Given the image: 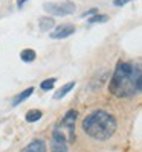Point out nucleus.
<instances>
[{
	"label": "nucleus",
	"mask_w": 142,
	"mask_h": 152,
	"mask_svg": "<svg viewBox=\"0 0 142 152\" xmlns=\"http://www.w3.org/2000/svg\"><path fill=\"white\" fill-rule=\"evenodd\" d=\"M44 11L49 12L50 15H69L73 14L76 6L72 2H64V3H44Z\"/></svg>",
	"instance_id": "3"
},
{
	"label": "nucleus",
	"mask_w": 142,
	"mask_h": 152,
	"mask_svg": "<svg viewBox=\"0 0 142 152\" xmlns=\"http://www.w3.org/2000/svg\"><path fill=\"white\" fill-rule=\"evenodd\" d=\"M75 87V81H70V82H67V84H64L61 88H60V90L54 94V99L55 100H60V99H63L64 96H66L70 90H72V88Z\"/></svg>",
	"instance_id": "8"
},
{
	"label": "nucleus",
	"mask_w": 142,
	"mask_h": 152,
	"mask_svg": "<svg viewBox=\"0 0 142 152\" xmlns=\"http://www.w3.org/2000/svg\"><path fill=\"white\" fill-rule=\"evenodd\" d=\"M21 152H47V146L41 138H38V140H32L28 146H24Z\"/></svg>",
	"instance_id": "6"
},
{
	"label": "nucleus",
	"mask_w": 142,
	"mask_h": 152,
	"mask_svg": "<svg viewBox=\"0 0 142 152\" xmlns=\"http://www.w3.org/2000/svg\"><path fill=\"white\" fill-rule=\"evenodd\" d=\"M55 78H52V79H46V81H43L41 82V85H40V88L41 90H44V91H47V90H52L54 88V85H55Z\"/></svg>",
	"instance_id": "13"
},
{
	"label": "nucleus",
	"mask_w": 142,
	"mask_h": 152,
	"mask_svg": "<svg viewBox=\"0 0 142 152\" xmlns=\"http://www.w3.org/2000/svg\"><path fill=\"white\" fill-rule=\"evenodd\" d=\"M41 111H38V110H31V111H28L26 113V122H29V123H34V122H38L41 119Z\"/></svg>",
	"instance_id": "10"
},
{
	"label": "nucleus",
	"mask_w": 142,
	"mask_h": 152,
	"mask_svg": "<svg viewBox=\"0 0 142 152\" xmlns=\"http://www.w3.org/2000/svg\"><path fill=\"white\" fill-rule=\"evenodd\" d=\"M34 93V88L32 87H29V88H26L24 91H21V93H18L14 99H12V107H17V105H20L23 100H26L31 94Z\"/></svg>",
	"instance_id": "7"
},
{
	"label": "nucleus",
	"mask_w": 142,
	"mask_h": 152,
	"mask_svg": "<svg viewBox=\"0 0 142 152\" xmlns=\"http://www.w3.org/2000/svg\"><path fill=\"white\" fill-rule=\"evenodd\" d=\"M128 2H132V0H115L113 5H115V6H124V5L128 3Z\"/></svg>",
	"instance_id": "14"
},
{
	"label": "nucleus",
	"mask_w": 142,
	"mask_h": 152,
	"mask_svg": "<svg viewBox=\"0 0 142 152\" xmlns=\"http://www.w3.org/2000/svg\"><path fill=\"white\" fill-rule=\"evenodd\" d=\"M107 20H109V17L106 14H95L93 17L89 18V23H104Z\"/></svg>",
	"instance_id": "12"
},
{
	"label": "nucleus",
	"mask_w": 142,
	"mask_h": 152,
	"mask_svg": "<svg viewBox=\"0 0 142 152\" xmlns=\"http://www.w3.org/2000/svg\"><path fill=\"white\" fill-rule=\"evenodd\" d=\"M142 87V76L141 67L132 62L119 61L116 64L113 76L110 79L109 90L116 97H132L141 91Z\"/></svg>",
	"instance_id": "1"
},
{
	"label": "nucleus",
	"mask_w": 142,
	"mask_h": 152,
	"mask_svg": "<svg viewBox=\"0 0 142 152\" xmlns=\"http://www.w3.org/2000/svg\"><path fill=\"white\" fill-rule=\"evenodd\" d=\"M75 32V26L73 24H63V26L55 28V31L50 32V38L52 40H63V38H67Z\"/></svg>",
	"instance_id": "5"
},
{
	"label": "nucleus",
	"mask_w": 142,
	"mask_h": 152,
	"mask_svg": "<svg viewBox=\"0 0 142 152\" xmlns=\"http://www.w3.org/2000/svg\"><path fill=\"white\" fill-rule=\"evenodd\" d=\"M24 2H26V0H17V5H18V6H23Z\"/></svg>",
	"instance_id": "16"
},
{
	"label": "nucleus",
	"mask_w": 142,
	"mask_h": 152,
	"mask_svg": "<svg viewBox=\"0 0 142 152\" xmlns=\"http://www.w3.org/2000/svg\"><path fill=\"white\" fill-rule=\"evenodd\" d=\"M116 128H118V122H116L115 116L104 110L90 113L83 120V131L93 140L99 142L109 140L115 134Z\"/></svg>",
	"instance_id": "2"
},
{
	"label": "nucleus",
	"mask_w": 142,
	"mask_h": 152,
	"mask_svg": "<svg viewBox=\"0 0 142 152\" xmlns=\"http://www.w3.org/2000/svg\"><path fill=\"white\" fill-rule=\"evenodd\" d=\"M20 58H21V61H24V62H32V61L35 59V52H34L32 49H24V50H21Z\"/></svg>",
	"instance_id": "11"
},
{
	"label": "nucleus",
	"mask_w": 142,
	"mask_h": 152,
	"mask_svg": "<svg viewBox=\"0 0 142 152\" xmlns=\"http://www.w3.org/2000/svg\"><path fill=\"white\" fill-rule=\"evenodd\" d=\"M50 152H67V138L60 129H54L50 138Z\"/></svg>",
	"instance_id": "4"
},
{
	"label": "nucleus",
	"mask_w": 142,
	"mask_h": 152,
	"mask_svg": "<svg viewBox=\"0 0 142 152\" xmlns=\"http://www.w3.org/2000/svg\"><path fill=\"white\" fill-rule=\"evenodd\" d=\"M38 26H40L41 31H49L55 26V20L52 17H41L38 20Z\"/></svg>",
	"instance_id": "9"
},
{
	"label": "nucleus",
	"mask_w": 142,
	"mask_h": 152,
	"mask_svg": "<svg viewBox=\"0 0 142 152\" xmlns=\"http://www.w3.org/2000/svg\"><path fill=\"white\" fill-rule=\"evenodd\" d=\"M92 14H98V9H95V8L93 9H89L87 12H84L81 17H89V15H92Z\"/></svg>",
	"instance_id": "15"
}]
</instances>
